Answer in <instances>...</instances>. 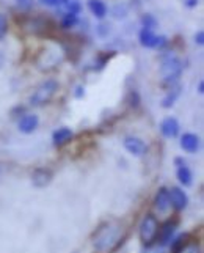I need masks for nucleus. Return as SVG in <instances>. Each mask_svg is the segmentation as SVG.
<instances>
[{
  "label": "nucleus",
  "instance_id": "f257e3e1",
  "mask_svg": "<svg viewBox=\"0 0 204 253\" xmlns=\"http://www.w3.org/2000/svg\"><path fill=\"white\" fill-rule=\"evenodd\" d=\"M121 226L117 223H104L101 225L93 236L94 250L99 253H110L118 247L121 242Z\"/></svg>",
  "mask_w": 204,
  "mask_h": 253
},
{
  "label": "nucleus",
  "instance_id": "f03ea898",
  "mask_svg": "<svg viewBox=\"0 0 204 253\" xmlns=\"http://www.w3.org/2000/svg\"><path fill=\"white\" fill-rule=\"evenodd\" d=\"M182 71H184L182 60L177 55H174L173 52H165L161 58V68H159L162 81L171 86L179 81Z\"/></svg>",
  "mask_w": 204,
  "mask_h": 253
},
{
  "label": "nucleus",
  "instance_id": "7ed1b4c3",
  "mask_svg": "<svg viewBox=\"0 0 204 253\" xmlns=\"http://www.w3.org/2000/svg\"><path fill=\"white\" fill-rule=\"evenodd\" d=\"M58 82L55 79H46L42 81L37 88H35V91L30 94L29 98V104L33 107H42L46 106V104H49L52 99H54V96L57 94L58 91Z\"/></svg>",
  "mask_w": 204,
  "mask_h": 253
},
{
  "label": "nucleus",
  "instance_id": "20e7f679",
  "mask_svg": "<svg viewBox=\"0 0 204 253\" xmlns=\"http://www.w3.org/2000/svg\"><path fill=\"white\" fill-rule=\"evenodd\" d=\"M159 230H161V223H159L157 217L154 214H146L143 219H141L140 226H138L140 241L148 247L153 246V244L157 241Z\"/></svg>",
  "mask_w": 204,
  "mask_h": 253
},
{
  "label": "nucleus",
  "instance_id": "39448f33",
  "mask_svg": "<svg viewBox=\"0 0 204 253\" xmlns=\"http://www.w3.org/2000/svg\"><path fill=\"white\" fill-rule=\"evenodd\" d=\"M140 44L146 49H163L168 44V40L163 35H156L154 30L141 29L138 33Z\"/></svg>",
  "mask_w": 204,
  "mask_h": 253
},
{
  "label": "nucleus",
  "instance_id": "423d86ee",
  "mask_svg": "<svg viewBox=\"0 0 204 253\" xmlns=\"http://www.w3.org/2000/svg\"><path fill=\"white\" fill-rule=\"evenodd\" d=\"M174 164H176V176H177V181H179L184 187H190L193 184V173L189 169V165L185 164V161L181 159V158H176L174 159Z\"/></svg>",
  "mask_w": 204,
  "mask_h": 253
},
{
  "label": "nucleus",
  "instance_id": "0eeeda50",
  "mask_svg": "<svg viewBox=\"0 0 204 253\" xmlns=\"http://www.w3.org/2000/svg\"><path fill=\"white\" fill-rule=\"evenodd\" d=\"M124 148H126V151L132 156H135V158H141V156H145L148 146L146 143L141 140L138 137H126L122 142Z\"/></svg>",
  "mask_w": 204,
  "mask_h": 253
},
{
  "label": "nucleus",
  "instance_id": "6e6552de",
  "mask_svg": "<svg viewBox=\"0 0 204 253\" xmlns=\"http://www.w3.org/2000/svg\"><path fill=\"white\" fill-rule=\"evenodd\" d=\"M168 195H170V203L171 208H174L176 211H184L189 205V197L181 187H171L168 189Z\"/></svg>",
  "mask_w": 204,
  "mask_h": 253
},
{
  "label": "nucleus",
  "instance_id": "1a4fd4ad",
  "mask_svg": "<svg viewBox=\"0 0 204 253\" xmlns=\"http://www.w3.org/2000/svg\"><path fill=\"white\" fill-rule=\"evenodd\" d=\"M24 30H27L29 33L33 35H44L49 29V22L42 17H27L25 22H22Z\"/></svg>",
  "mask_w": 204,
  "mask_h": 253
},
{
  "label": "nucleus",
  "instance_id": "9d476101",
  "mask_svg": "<svg viewBox=\"0 0 204 253\" xmlns=\"http://www.w3.org/2000/svg\"><path fill=\"white\" fill-rule=\"evenodd\" d=\"M40 125V118L35 113H24V115L17 121V129L21 130L22 134H32L37 130Z\"/></svg>",
  "mask_w": 204,
  "mask_h": 253
},
{
  "label": "nucleus",
  "instance_id": "9b49d317",
  "mask_svg": "<svg viewBox=\"0 0 204 253\" xmlns=\"http://www.w3.org/2000/svg\"><path fill=\"white\" fill-rule=\"evenodd\" d=\"M181 125L174 117H166L161 123V132L165 138H176L179 135Z\"/></svg>",
  "mask_w": 204,
  "mask_h": 253
},
{
  "label": "nucleus",
  "instance_id": "f8f14e48",
  "mask_svg": "<svg viewBox=\"0 0 204 253\" xmlns=\"http://www.w3.org/2000/svg\"><path fill=\"white\" fill-rule=\"evenodd\" d=\"M154 208L159 214H166L170 211L171 203H170V195H168L166 187H161L157 190V194L154 197Z\"/></svg>",
  "mask_w": 204,
  "mask_h": 253
},
{
  "label": "nucleus",
  "instance_id": "ddd939ff",
  "mask_svg": "<svg viewBox=\"0 0 204 253\" xmlns=\"http://www.w3.org/2000/svg\"><path fill=\"white\" fill-rule=\"evenodd\" d=\"M176 228H177V222L174 220H168L165 225H161V230H159V236H157L161 246H168L171 242V239L174 238Z\"/></svg>",
  "mask_w": 204,
  "mask_h": 253
},
{
  "label": "nucleus",
  "instance_id": "4468645a",
  "mask_svg": "<svg viewBox=\"0 0 204 253\" xmlns=\"http://www.w3.org/2000/svg\"><path fill=\"white\" fill-rule=\"evenodd\" d=\"M201 146V140L197 134L193 132H185L182 137H181V148L185 151V153H190V154H195Z\"/></svg>",
  "mask_w": 204,
  "mask_h": 253
},
{
  "label": "nucleus",
  "instance_id": "2eb2a0df",
  "mask_svg": "<svg viewBox=\"0 0 204 253\" xmlns=\"http://www.w3.org/2000/svg\"><path fill=\"white\" fill-rule=\"evenodd\" d=\"M50 181H52V171L47 169H37L32 173V184L37 189L49 186Z\"/></svg>",
  "mask_w": 204,
  "mask_h": 253
},
{
  "label": "nucleus",
  "instance_id": "dca6fc26",
  "mask_svg": "<svg viewBox=\"0 0 204 253\" xmlns=\"http://www.w3.org/2000/svg\"><path fill=\"white\" fill-rule=\"evenodd\" d=\"M73 130H71L69 127L63 126V127H58L54 134H52V142H54L55 146H63L66 145L68 142H71V138H73Z\"/></svg>",
  "mask_w": 204,
  "mask_h": 253
},
{
  "label": "nucleus",
  "instance_id": "f3484780",
  "mask_svg": "<svg viewBox=\"0 0 204 253\" xmlns=\"http://www.w3.org/2000/svg\"><path fill=\"white\" fill-rule=\"evenodd\" d=\"M88 10H90V13L99 21H102L109 13V8L102 0H88Z\"/></svg>",
  "mask_w": 204,
  "mask_h": 253
},
{
  "label": "nucleus",
  "instance_id": "a211bd4d",
  "mask_svg": "<svg viewBox=\"0 0 204 253\" xmlns=\"http://www.w3.org/2000/svg\"><path fill=\"white\" fill-rule=\"evenodd\" d=\"M181 96V85H171L168 93L165 94V98L162 99V107L163 109H170L174 106V102L177 101V98Z\"/></svg>",
  "mask_w": 204,
  "mask_h": 253
},
{
  "label": "nucleus",
  "instance_id": "6ab92c4d",
  "mask_svg": "<svg viewBox=\"0 0 204 253\" xmlns=\"http://www.w3.org/2000/svg\"><path fill=\"white\" fill-rule=\"evenodd\" d=\"M81 11H82V3L79 2V0H68L66 5L58 10L60 16L61 14H77L79 16Z\"/></svg>",
  "mask_w": 204,
  "mask_h": 253
},
{
  "label": "nucleus",
  "instance_id": "aec40b11",
  "mask_svg": "<svg viewBox=\"0 0 204 253\" xmlns=\"http://www.w3.org/2000/svg\"><path fill=\"white\" fill-rule=\"evenodd\" d=\"M61 29H65V30H69V29H73L76 27V25L79 24V16L77 14H61Z\"/></svg>",
  "mask_w": 204,
  "mask_h": 253
},
{
  "label": "nucleus",
  "instance_id": "412c9836",
  "mask_svg": "<svg viewBox=\"0 0 204 253\" xmlns=\"http://www.w3.org/2000/svg\"><path fill=\"white\" fill-rule=\"evenodd\" d=\"M140 22H141V27H143V29H148V30H154V29L157 27V24H159L156 17H154L153 14H149V13H146V14L141 16Z\"/></svg>",
  "mask_w": 204,
  "mask_h": 253
},
{
  "label": "nucleus",
  "instance_id": "4be33fe9",
  "mask_svg": "<svg viewBox=\"0 0 204 253\" xmlns=\"http://www.w3.org/2000/svg\"><path fill=\"white\" fill-rule=\"evenodd\" d=\"M176 253H201V249H200V246L197 242H189L187 241Z\"/></svg>",
  "mask_w": 204,
  "mask_h": 253
},
{
  "label": "nucleus",
  "instance_id": "5701e85b",
  "mask_svg": "<svg viewBox=\"0 0 204 253\" xmlns=\"http://www.w3.org/2000/svg\"><path fill=\"white\" fill-rule=\"evenodd\" d=\"M40 5L42 6H47V8H57V10H60V8H63L66 5L68 0H38Z\"/></svg>",
  "mask_w": 204,
  "mask_h": 253
},
{
  "label": "nucleus",
  "instance_id": "b1692460",
  "mask_svg": "<svg viewBox=\"0 0 204 253\" xmlns=\"http://www.w3.org/2000/svg\"><path fill=\"white\" fill-rule=\"evenodd\" d=\"M8 33V19L3 13H0V41H2Z\"/></svg>",
  "mask_w": 204,
  "mask_h": 253
},
{
  "label": "nucleus",
  "instance_id": "393cba45",
  "mask_svg": "<svg viewBox=\"0 0 204 253\" xmlns=\"http://www.w3.org/2000/svg\"><path fill=\"white\" fill-rule=\"evenodd\" d=\"M112 55L113 54H110V55H107V54H99V55H97V58H96V65L97 66H94V69H102L105 65H107V62L110 60Z\"/></svg>",
  "mask_w": 204,
  "mask_h": 253
},
{
  "label": "nucleus",
  "instance_id": "a878e982",
  "mask_svg": "<svg viewBox=\"0 0 204 253\" xmlns=\"http://www.w3.org/2000/svg\"><path fill=\"white\" fill-rule=\"evenodd\" d=\"M110 25H107V24H99L96 27V32H97V35H99L101 38H105L109 35V32H110Z\"/></svg>",
  "mask_w": 204,
  "mask_h": 253
},
{
  "label": "nucleus",
  "instance_id": "bb28decb",
  "mask_svg": "<svg viewBox=\"0 0 204 253\" xmlns=\"http://www.w3.org/2000/svg\"><path fill=\"white\" fill-rule=\"evenodd\" d=\"M16 3H17V6L21 8V10L29 11L30 8L33 6V0H16Z\"/></svg>",
  "mask_w": 204,
  "mask_h": 253
},
{
  "label": "nucleus",
  "instance_id": "cd10ccee",
  "mask_svg": "<svg viewBox=\"0 0 204 253\" xmlns=\"http://www.w3.org/2000/svg\"><path fill=\"white\" fill-rule=\"evenodd\" d=\"M195 42H197L198 46H203L204 44V32L200 30L197 35H195Z\"/></svg>",
  "mask_w": 204,
  "mask_h": 253
},
{
  "label": "nucleus",
  "instance_id": "c85d7f7f",
  "mask_svg": "<svg viewBox=\"0 0 204 253\" xmlns=\"http://www.w3.org/2000/svg\"><path fill=\"white\" fill-rule=\"evenodd\" d=\"M182 3L187 8H197L198 3H200V0H182Z\"/></svg>",
  "mask_w": 204,
  "mask_h": 253
},
{
  "label": "nucleus",
  "instance_id": "c756f323",
  "mask_svg": "<svg viewBox=\"0 0 204 253\" xmlns=\"http://www.w3.org/2000/svg\"><path fill=\"white\" fill-rule=\"evenodd\" d=\"M74 94H76V98H83L85 96V88L82 85H79L77 88H76V91H74Z\"/></svg>",
  "mask_w": 204,
  "mask_h": 253
},
{
  "label": "nucleus",
  "instance_id": "7c9ffc66",
  "mask_svg": "<svg viewBox=\"0 0 204 253\" xmlns=\"http://www.w3.org/2000/svg\"><path fill=\"white\" fill-rule=\"evenodd\" d=\"M5 60H6V57H5V52L0 49V69L3 68V65H5Z\"/></svg>",
  "mask_w": 204,
  "mask_h": 253
},
{
  "label": "nucleus",
  "instance_id": "2f4dec72",
  "mask_svg": "<svg viewBox=\"0 0 204 253\" xmlns=\"http://www.w3.org/2000/svg\"><path fill=\"white\" fill-rule=\"evenodd\" d=\"M198 91H200L201 94L204 93V82H203V81H201V82L198 84Z\"/></svg>",
  "mask_w": 204,
  "mask_h": 253
},
{
  "label": "nucleus",
  "instance_id": "473e14b6",
  "mask_svg": "<svg viewBox=\"0 0 204 253\" xmlns=\"http://www.w3.org/2000/svg\"><path fill=\"white\" fill-rule=\"evenodd\" d=\"M0 176H2V169H0Z\"/></svg>",
  "mask_w": 204,
  "mask_h": 253
}]
</instances>
